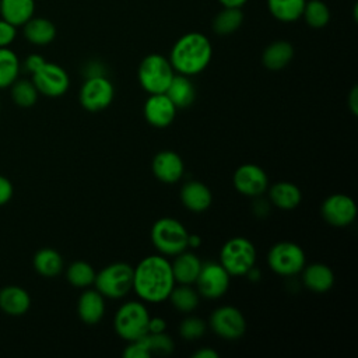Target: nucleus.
<instances>
[{
  "mask_svg": "<svg viewBox=\"0 0 358 358\" xmlns=\"http://www.w3.org/2000/svg\"><path fill=\"white\" fill-rule=\"evenodd\" d=\"M175 282L171 263L159 255L144 257L133 273V289L145 302L158 303L168 299Z\"/></svg>",
  "mask_w": 358,
  "mask_h": 358,
  "instance_id": "1",
  "label": "nucleus"
},
{
  "mask_svg": "<svg viewBox=\"0 0 358 358\" xmlns=\"http://www.w3.org/2000/svg\"><path fill=\"white\" fill-rule=\"evenodd\" d=\"M213 45L201 32H187L173 43L169 62L178 74L187 77L200 74L210 64Z\"/></svg>",
  "mask_w": 358,
  "mask_h": 358,
  "instance_id": "2",
  "label": "nucleus"
},
{
  "mask_svg": "<svg viewBox=\"0 0 358 358\" xmlns=\"http://www.w3.org/2000/svg\"><path fill=\"white\" fill-rule=\"evenodd\" d=\"M189 232L185 225L171 217L157 220L151 228V242L164 256H176L187 248Z\"/></svg>",
  "mask_w": 358,
  "mask_h": 358,
  "instance_id": "3",
  "label": "nucleus"
},
{
  "mask_svg": "<svg viewBox=\"0 0 358 358\" xmlns=\"http://www.w3.org/2000/svg\"><path fill=\"white\" fill-rule=\"evenodd\" d=\"M175 76V70L168 57L159 53L147 55L138 66V81L148 94H162L166 91Z\"/></svg>",
  "mask_w": 358,
  "mask_h": 358,
  "instance_id": "4",
  "label": "nucleus"
},
{
  "mask_svg": "<svg viewBox=\"0 0 358 358\" xmlns=\"http://www.w3.org/2000/svg\"><path fill=\"white\" fill-rule=\"evenodd\" d=\"M150 313L144 303L129 301L123 303L115 315V330L126 341H134L148 333Z\"/></svg>",
  "mask_w": 358,
  "mask_h": 358,
  "instance_id": "5",
  "label": "nucleus"
},
{
  "mask_svg": "<svg viewBox=\"0 0 358 358\" xmlns=\"http://www.w3.org/2000/svg\"><path fill=\"white\" fill-rule=\"evenodd\" d=\"M256 256V248L249 239L235 236L222 245L220 263L229 275H246V273L255 267Z\"/></svg>",
  "mask_w": 358,
  "mask_h": 358,
  "instance_id": "6",
  "label": "nucleus"
},
{
  "mask_svg": "<svg viewBox=\"0 0 358 358\" xmlns=\"http://www.w3.org/2000/svg\"><path fill=\"white\" fill-rule=\"evenodd\" d=\"M134 268L123 262H116L103 267L95 274V289L103 296L119 299L129 294L133 288Z\"/></svg>",
  "mask_w": 358,
  "mask_h": 358,
  "instance_id": "7",
  "label": "nucleus"
},
{
  "mask_svg": "<svg viewBox=\"0 0 358 358\" xmlns=\"http://www.w3.org/2000/svg\"><path fill=\"white\" fill-rule=\"evenodd\" d=\"M270 268L280 275H295L305 267V252L294 242H278L267 253Z\"/></svg>",
  "mask_w": 358,
  "mask_h": 358,
  "instance_id": "8",
  "label": "nucleus"
},
{
  "mask_svg": "<svg viewBox=\"0 0 358 358\" xmlns=\"http://www.w3.org/2000/svg\"><path fill=\"white\" fill-rule=\"evenodd\" d=\"M113 84L105 76L87 77L80 90V103L88 112H98L110 105L113 101Z\"/></svg>",
  "mask_w": 358,
  "mask_h": 358,
  "instance_id": "9",
  "label": "nucleus"
},
{
  "mask_svg": "<svg viewBox=\"0 0 358 358\" xmlns=\"http://www.w3.org/2000/svg\"><path fill=\"white\" fill-rule=\"evenodd\" d=\"M210 327L225 340H238L246 331V320L243 313L235 306H220L210 316Z\"/></svg>",
  "mask_w": 358,
  "mask_h": 358,
  "instance_id": "10",
  "label": "nucleus"
},
{
  "mask_svg": "<svg viewBox=\"0 0 358 358\" xmlns=\"http://www.w3.org/2000/svg\"><path fill=\"white\" fill-rule=\"evenodd\" d=\"M32 83L39 94L56 98L69 90L70 78L62 66L45 62L43 66L32 74Z\"/></svg>",
  "mask_w": 358,
  "mask_h": 358,
  "instance_id": "11",
  "label": "nucleus"
},
{
  "mask_svg": "<svg viewBox=\"0 0 358 358\" xmlns=\"http://www.w3.org/2000/svg\"><path fill=\"white\" fill-rule=\"evenodd\" d=\"M229 273L221 266V263H204L196 278L197 291L200 295L208 299H217L222 296L229 287Z\"/></svg>",
  "mask_w": 358,
  "mask_h": 358,
  "instance_id": "12",
  "label": "nucleus"
},
{
  "mask_svg": "<svg viewBox=\"0 0 358 358\" xmlns=\"http://www.w3.org/2000/svg\"><path fill=\"white\" fill-rule=\"evenodd\" d=\"M320 213L327 224L333 227H347L357 217V206L350 196L336 193L323 200Z\"/></svg>",
  "mask_w": 358,
  "mask_h": 358,
  "instance_id": "13",
  "label": "nucleus"
},
{
  "mask_svg": "<svg viewBox=\"0 0 358 358\" xmlns=\"http://www.w3.org/2000/svg\"><path fill=\"white\" fill-rule=\"evenodd\" d=\"M235 189L245 196L256 197L268 187V176L263 168L256 164H243L236 168L232 178Z\"/></svg>",
  "mask_w": 358,
  "mask_h": 358,
  "instance_id": "14",
  "label": "nucleus"
},
{
  "mask_svg": "<svg viewBox=\"0 0 358 358\" xmlns=\"http://www.w3.org/2000/svg\"><path fill=\"white\" fill-rule=\"evenodd\" d=\"M176 109L178 108L165 92L150 94L148 99L144 103V117L151 126L162 129L173 122Z\"/></svg>",
  "mask_w": 358,
  "mask_h": 358,
  "instance_id": "15",
  "label": "nucleus"
},
{
  "mask_svg": "<svg viewBox=\"0 0 358 358\" xmlns=\"http://www.w3.org/2000/svg\"><path fill=\"white\" fill-rule=\"evenodd\" d=\"M151 169L154 176L164 183H176L185 172V165L175 151H161L152 158Z\"/></svg>",
  "mask_w": 358,
  "mask_h": 358,
  "instance_id": "16",
  "label": "nucleus"
},
{
  "mask_svg": "<svg viewBox=\"0 0 358 358\" xmlns=\"http://www.w3.org/2000/svg\"><path fill=\"white\" fill-rule=\"evenodd\" d=\"M180 200L187 210L193 213H201L211 206L213 194L204 183L190 180L182 186Z\"/></svg>",
  "mask_w": 358,
  "mask_h": 358,
  "instance_id": "17",
  "label": "nucleus"
},
{
  "mask_svg": "<svg viewBox=\"0 0 358 358\" xmlns=\"http://www.w3.org/2000/svg\"><path fill=\"white\" fill-rule=\"evenodd\" d=\"M77 312L80 319L87 324L98 323L105 313L103 295L96 289L84 291L77 303Z\"/></svg>",
  "mask_w": 358,
  "mask_h": 358,
  "instance_id": "18",
  "label": "nucleus"
},
{
  "mask_svg": "<svg viewBox=\"0 0 358 358\" xmlns=\"http://www.w3.org/2000/svg\"><path fill=\"white\" fill-rule=\"evenodd\" d=\"M24 38L36 46H45L55 41L56 27L45 17H32L22 25Z\"/></svg>",
  "mask_w": 358,
  "mask_h": 358,
  "instance_id": "19",
  "label": "nucleus"
},
{
  "mask_svg": "<svg viewBox=\"0 0 358 358\" xmlns=\"http://www.w3.org/2000/svg\"><path fill=\"white\" fill-rule=\"evenodd\" d=\"M31 306L29 294L17 285H8L0 289V309L10 316H21Z\"/></svg>",
  "mask_w": 358,
  "mask_h": 358,
  "instance_id": "20",
  "label": "nucleus"
},
{
  "mask_svg": "<svg viewBox=\"0 0 358 358\" xmlns=\"http://www.w3.org/2000/svg\"><path fill=\"white\" fill-rule=\"evenodd\" d=\"M201 264V260L194 253L186 250L180 252L175 256L173 263H171L175 281L186 285L193 284L200 273Z\"/></svg>",
  "mask_w": 358,
  "mask_h": 358,
  "instance_id": "21",
  "label": "nucleus"
},
{
  "mask_svg": "<svg viewBox=\"0 0 358 358\" xmlns=\"http://www.w3.org/2000/svg\"><path fill=\"white\" fill-rule=\"evenodd\" d=\"M302 280L308 289L323 294L334 284V274L331 268L323 263H313L302 268Z\"/></svg>",
  "mask_w": 358,
  "mask_h": 358,
  "instance_id": "22",
  "label": "nucleus"
},
{
  "mask_svg": "<svg viewBox=\"0 0 358 358\" xmlns=\"http://www.w3.org/2000/svg\"><path fill=\"white\" fill-rule=\"evenodd\" d=\"M294 57V48L289 42L278 39L271 42L262 55L263 66L271 71L282 70Z\"/></svg>",
  "mask_w": 358,
  "mask_h": 358,
  "instance_id": "23",
  "label": "nucleus"
},
{
  "mask_svg": "<svg viewBox=\"0 0 358 358\" xmlns=\"http://www.w3.org/2000/svg\"><path fill=\"white\" fill-rule=\"evenodd\" d=\"M35 13V0H0V17L10 24L22 27Z\"/></svg>",
  "mask_w": 358,
  "mask_h": 358,
  "instance_id": "24",
  "label": "nucleus"
},
{
  "mask_svg": "<svg viewBox=\"0 0 358 358\" xmlns=\"http://www.w3.org/2000/svg\"><path fill=\"white\" fill-rule=\"evenodd\" d=\"M165 94L173 102V105L179 109L190 106L196 96L194 85L190 81V78L187 76L176 74V73H175L171 84L168 85Z\"/></svg>",
  "mask_w": 358,
  "mask_h": 358,
  "instance_id": "25",
  "label": "nucleus"
},
{
  "mask_svg": "<svg viewBox=\"0 0 358 358\" xmlns=\"http://www.w3.org/2000/svg\"><path fill=\"white\" fill-rule=\"evenodd\" d=\"M268 196L270 201L281 210H292L302 200V193L299 187L287 180L274 183L268 190Z\"/></svg>",
  "mask_w": 358,
  "mask_h": 358,
  "instance_id": "26",
  "label": "nucleus"
},
{
  "mask_svg": "<svg viewBox=\"0 0 358 358\" xmlns=\"http://www.w3.org/2000/svg\"><path fill=\"white\" fill-rule=\"evenodd\" d=\"M267 10L280 22H295L302 18L306 0H266Z\"/></svg>",
  "mask_w": 358,
  "mask_h": 358,
  "instance_id": "27",
  "label": "nucleus"
},
{
  "mask_svg": "<svg viewBox=\"0 0 358 358\" xmlns=\"http://www.w3.org/2000/svg\"><path fill=\"white\" fill-rule=\"evenodd\" d=\"M243 22V13L242 8L235 7H222L221 11L213 20V31L220 35H231L241 28Z\"/></svg>",
  "mask_w": 358,
  "mask_h": 358,
  "instance_id": "28",
  "label": "nucleus"
},
{
  "mask_svg": "<svg viewBox=\"0 0 358 358\" xmlns=\"http://www.w3.org/2000/svg\"><path fill=\"white\" fill-rule=\"evenodd\" d=\"M34 268L43 277H55L63 268V259L55 249L43 248L34 256Z\"/></svg>",
  "mask_w": 358,
  "mask_h": 358,
  "instance_id": "29",
  "label": "nucleus"
},
{
  "mask_svg": "<svg viewBox=\"0 0 358 358\" xmlns=\"http://www.w3.org/2000/svg\"><path fill=\"white\" fill-rule=\"evenodd\" d=\"M21 70L18 56L10 48H0V90L11 87Z\"/></svg>",
  "mask_w": 358,
  "mask_h": 358,
  "instance_id": "30",
  "label": "nucleus"
},
{
  "mask_svg": "<svg viewBox=\"0 0 358 358\" xmlns=\"http://www.w3.org/2000/svg\"><path fill=\"white\" fill-rule=\"evenodd\" d=\"M302 17L310 28L320 29L329 24L330 10L323 0H306Z\"/></svg>",
  "mask_w": 358,
  "mask_h": 358,
  "instance_id": "31",
  "label": "nucleus"
},
{
  "mask_svg": "<svg viewBox=\"0 0 358 358\" xmlns=\"http://www.w3.org/2000/svg\"><path fill=\"white\" fill-rule=\"evenodd\" d=\"M168 298L171 299V303L176 310L186 313L194 310L199 305V294L186 284H180V287H173Z\"/></svg>",
  "mask_w": 358,
  "mask_h": 358,
  "instance_id": "32",
  "label": "nucleus"
},
{
  "mask_svg": "<svg viewBox=\"0 0 358 358\" xmlns=\"http://www.w3.org/2000/svg\"><path fill=\"white\" fill-rule=\"evenodd\" d=\"M38 90L32 80H15L11 84V99L21 108H29L38 101Z\"/></svg>",
  "mask_w": 358,
  "mask_h": 358,
  "instance_id": "33",
  "label": "nucleus"
},
{
  "mask_svg": "<svg viewBox=\"0 0 358 358\" xmlns=\"http://www.w3.org/2000/svg\"><path fill=\"white\" fill-rule=\"evenodd\" d=\"M95 274L96 273L94 271V268L90 263L77 260L69 266L66 277L71 285H74L77 288H85V287H90L91 284H94Z\"/></svg>",
  "mask_w": 358,
  "mask_h": 358,
  "instance_id": "34",
  "label": "nucleus"
},
{
  "mask_svg": "<svg viewBox=\"0 0 358 358\" xmlns=\"http://www.w3.org/2000/svg\"><path fill=\"white\" fill-rule=\"evenodd\" d=\"M144 345L148 355H168L173 351V341L165 333H147L143 337L137 338Z\"/></svg>",
  "mask_w": 358,
  "mask_h": 358,
  "instance_id": "35",
  "label": "nucleus"
},
{
  "mask_svg": "<svg viewBox=\"0 0 358 358\" xmlns=\"http://www.w3.org/2000/svg\"><path fill=\"white\" fill-rule=\"evenodd\" d=\"M206 322L196 316H189L179 324V334L185 340H197L206 331Z\"/></svg>",
  "mask_w": 358,
  "mask_h": 358,
  "instance_id": "36",
  "label": "nucleus"
},
{
  "mask_svg": "<svg viewBox=\"0 0 358 358\" xmlns=\"http://www.w3.org/2000/svg\"><path fill=\"white\" fill-rule=\"evenodd\" d=\"M17 38V27L0 18V48H8Z\"/></svg>",
  "mask_w": 358,
  "mask_h": 358,
  "instance_id": "37",
  "label": "nucleus"
},
{
  "mask_svg": "<svg viewBox=\"0 0 358 358\" xmlns=\"http://www.w3.org/2000/svg\"><path fill=\"white\" fill-rule=\"evenodd\" d=\"M13 192L11 182L6 176L0 175V206H4L11 200Z\"/></svg>",
  "mask_w": 358,
  "mask_h": 358,
  "instance_id": "38",
  "label": "nucleus"
},
{
  "mask_svg": "<svg viewBox=\"0 0 358 358\" xmlns=\"http://www.w3.org/2000/svg\"><path fill=\"white\" fill-rule=\"evenodd\" d=\"M45 62H46V60H45L41 55L32 53V55H29V56L24 60V69H25L27 71H29L31 74H34L36 70H39V69L43 66Z\"/></svg>",
  "mask_w": 358,
  "mask_h": 358,
  "instance_id": "39",
  "label": "nucleus"
},
{
  "mask_svg": "<svg viewBox=\"0 0 358 358\" xmlns=\"http://www.w3.org/2000/svg\"><path fill=\"white\" fill-rule=\"evenodd\" d=\"M166 322L162 317H150L148 333H165Z\"/></svg>",
  "mask_w": 358,
  "mask_h": 358,
  "instance_id": "40",
  "label": "nucleus"
},
{
  "mask_svg": "<svg viewBox=\"0 0 358 358\" xmlns=\"http://www.w3.org/2000/svg\"><path fill=\"white\" fill-rule=\"evenodd\" d=\"M348 108L352 112V115L358 113V87L354 85L350 95H348Z\"/></svg>",
  "mask_w": 358,
  "mask_h": 358,
  "instance_id": "41",
  "label": "nucleus"
},
{
  "mask_svg": "<svg viewBox=\"0 0 358 358\" xmlns=\"http://www.w3.org/2000/svg\"><path fill=\"white\" fill-rule=\"evenodd\" d=\"M192 357L193 358H218V352L210 347H204L197 350Z\"/></svg>",
  "mask_w": 358,
  "mask_h": 358,
  "instance_id": "42",
  "label": "nucleus"
},
{
  "mask_svg": "<svg viewBox=\"0 0 358 358\" xmlns=\"http://www.w3.org/2000/svg\"><path fill=\"white\" fill-rule=\"evenodd\" d=\"M249 0H218V3L222 7H235V8H242Z\"/></svg>",
  "mask_w": 358,
  "mask_h": 358,
  "instance_id": "43",
  "label": "nucleus"
},
{
  "mask_svg": "<svg viewBox=\"0 0 358 358\" xmlns=\"http://www.w3.org/2000/svg\"><path fill=\"white\" fill-rule=\"evenodd\" d=\"M201 243V238L196 234H189V238H187V246L190 248H197L199 245Z\"/></svg>",
  "mask_w": 358,
  "mask_h": 358,
  "instance_id": "44",
  "label": "nucleus"
},
{
  "mask_svg": "<svg viewBox=\"0 0 358 358\" xmlns=\"http://www.w3.org/2000/svg\"><path fill=\"white\" fill-rule=\"evenodd\" d=\"M0 108H1V105H0Z\"/></svg>",
  "mask_w": 358,
  "mask_h": 358,
  "instance_id": "45",
  "label": "nucleus"
}]
</instances>
